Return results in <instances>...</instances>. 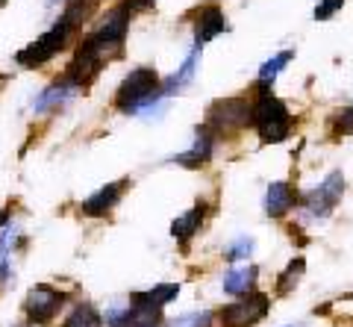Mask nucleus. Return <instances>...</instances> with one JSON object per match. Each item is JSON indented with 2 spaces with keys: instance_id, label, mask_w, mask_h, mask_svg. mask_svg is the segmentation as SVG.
<instances>
[{
  "instance_id": "nucleus-5",
  "label": "nucleus",
  "mask_w": 353,
  "mask_h": 327,
  "mask_svg": "<svg viewBox=\"0 0 353 327\" xmlns=\"http://www.w3.org/2000/svg\"><path fill=\"white\" fill-rule=\"evenodd\" d=\"M341 195H345V177H341V171H330L321 186H315L306 195L303 212L309 218H327L333 212V206L341 201Z\"/></svg>"
},
{
  "instance_id": "nucleus-28",
  "label": "nucleus",
  "mask_w": 353,
  "mask_h": 327,
  "mask_svg": "<svg viewBox=\"0 0 353 327\" xmlns=\"http://www.w3.org/2000/svg\"><path fill=\"white\" fill-rule=\"evenodd\" d=\"M88 3H94V0H88Z\"/></svg>"
},
{
  "instance_id": "nucleus-2",
  "label": "nucleus",
  "mask_w": 353,
  "mask_h": 327,
  "mask_svg": "<svg viewBox=\"0 0 353 327\" xmlns=\"http://www.w3.org/2000/svg\"><path fill=\"white\" fill-rule=\"evenodd\" d=\"M253 127L262 141L277 145L292 133V115L280 97H274L271 92H259L256 103H253Z\"/></svg>"
},
{
  "instance_id": "nucleus-1",
  "label": "nucleus",
  "mask_w": 353,
  "mask_h": 327,
  "mask_svg": "<svg viewBox=\"0 0 353 327\" xmlns=\"http://www.w3.org/2000/svg\"><path fill=\"white\" fill-rule=\"evenodd\" d=\"M92 3L88 0H71V6L65 9V15L53 24L41 39H36L30 48H24L18 53V65H27V68H36V65H44L48 59H53L57 53L68 45L71 32L77 30V24H83V18L88 15Z\"/></svg>"
},
{
  "instance_id": "nucleus-4",
  "label": "nucleus",
  "mask_w": 353,
  "mask_h": 327,
  "mask_svg": "<svg viewBox=\"0 0 353 327\" xmlns=\"http://www.w3.org/2000/svg\"><path fill=\"white\" fill-rule=\"evenodd\" d=\"M248 124H253V106L245 97H224L209 109V127L215 133H236Z\"/></svg>"
},
{
  "instance_id": "nucleus-23",
  "label": "nucleus",
  "mask_w": 353,
  "mask_h": 327,
  "mask_svg": "<svg viewBox=\"0 0 353 327\" xmlns=\"http://www.w3.org/2000/svg\"><path fill=\"white\" fill-rule=\"evenodd\" d=\"M336 130L341 136H353V106L341 109V112L336 115Z\"/></svg>"
},
{
  "instance_id": "nucleus-21",
  "label": "nucleus",
  "mask_w": 353,
  "mask_h": 327,
  "mask_svg": "<svg viewBox=\"0 0 353 327\" xmlns=\"http://www.w3.org/2000/svg\"><path fill=\"white\" fill-rule=\"evenodd\" d=\"M209 321H212L209 313H189V315H183V319H176L174 327H209Z\"/></svg>"
},
{
  "instance_id": "nucleus-24",
  "label": "nucleus",
  "mask_w": 353,
  "mask_h": 327,
  "mask_svg": "<svg viewBox=\"0 0 353 327\" xmlns=\"http://www.w3.org/2000/svg\"><path fill=\"white\" fill-rule=\"evenodd\" d=\"M148 6H153V0H124V3H121L118 9H121V12H124V15H136V12H141V9H148Z\"/></svg>"
},
{
  "instance_id": "nucleus-16",
  "label": "nucleus",
  "mask_w": 353,
  "mask_h": 327,
  "mask_svg": "<svg viewBox=\"0 0 353 327\" xmlns=\"http://www.w3.org/2000/svg\"><path fill=\"white\" fill-rule=\"evenodd\" d=\"M176 292H180V286H176V283H165V286H157V289H150V292H136V295H132V304L162 307V304H168L171 298H176Z\"/></svg>"
},
{
  "instance_id": "nucleus-12",
  "label": "nucleus",
  "mask_w": 353,
  "mask_h": 327,
  "mask_svg": "<svg viewBox=\"0 0 353 327\" xmlns=\"http://www.w3.org/2000/svg\"><path fill=\"white\" fill-rule=\"evenodd\" d=\"M212 145H215V139L206 133V130H201L197 133V141L192 145L189 154H183V157H176V162L180 166H189V168H197V166H203V162H209V157H212Z\"/></svg>"
},
{
  "instance_id": "nucleus-26",
  "label": "nucleus",
  "mask_w": 353,
  "mask_h": 327,
  "mask_svg": "<svg viewBox=\"0 0 353 327\" xmlns=\"http://www.w3.org/2000/svg\"><path fill=\"white\" fill-rule=\"evenodd\" d=\"M3 3H6V0H0V9H3Z\"/></svg>"
},
{
  "instance_id": "nucleus-13",
  "label": "nucleus",
  "mask_w": 353,
  "mask_h": 327,
  "mask_svg": "<svg viewBox=\"0 0 353 327\" xmlns=\"http://www.w3.org/2000/svg\"><path fill=\"white\" fill-rule=\"evenodd\" d=\"M253 280H256V268L253 266L233 268V271H227V277H224V292L227 295H250Z\"/></svg>"
},
{
  "instance_id": "nucleus-18",
  "label": "nucleus",
  "mask_w": 353,
  "mask_h": 327,
  "mask_svg": "<svg viewBox=\"0 0 353 327\" xmlns=\"http://www.w3.org/2000/svg\"><path fill=\"white\" fill-rule=\"evenodd\" d=\"M97 324H101V313L92 304H80V307H74V313L62 327H97Z\"/></svg>"
},
{
  "instance_id": "nucleus-9",
  "label": "nucleus",
  "mask_w": 353,
  "mask_h": 327,
  "mask_svg": "<svg viewBox=\"0 0 353 327\" xmlns=\"http://www.w3.org/2000/svg\"><path fill=\"white\" fill-rule=\"evenodd\" d=\"M294 204H297V192L289 183H271L268 192H265V212L271 218H283Z\"/></svg>"
},
{
  "instance_id": "nucleus-3",
  "label": "nucleus",
  "mask_w": 353,
  "mask_h": 327,
  "mask_svg": "<svg viewBox=\"0 0 353 327\" xmlns=\"http://www.w3.org/2000/svg\"><path fill=\"white\" fill-rule=\"evenodd\" d=\"M157 89H159V77L153 68H136L130 71V77L121 83L118 89V97L115 103L121 112H136L145 103H150L153 97H157Z\"/></svg>"
},
{
  "instance_id": "nucleus-10",
  "label": "nucleus",
  "mask_w": 353,
  "mask_h": 327,
  "mask_svg": "<svg viewBox=\"0 0 353 327\" xmlns=\"http://www.w3.org/2000/svg\"><path fill=\"white\" fill-rule=\"evenodd\" d=\"M121 186H124V183H109V186H103L101 192H94L92 198L83 204V212H85V215H106V212L118 204Z\"/></svg>"
},
{
  "instance_id": "nucleus-22",
  "label": "nucleus",
  "mask_w": 353,
  "mask_h": 327,
  "mask_svg": "<svg viewBox=\"0 0 353 327\" xmlns=\"http://www.w3.org/2000/svg\"><path fill=\"white\" fill-rule=\"evenodd\" d=\"M345 6V0H321V3L315 6V21H327L336 15V9Z\"/></svg>"
},
{
  "instance_id": "nucleus-17",
  "label": "nucleus",
  "mask_w": 353,
  "mask_h": 327,
  "mask_svg": "<svg viewBox=\"0 0 353 327\" xmlns=\"http://www.w3.org/2000/svg\"><path fill=\"white\" fill-rule=\"evenodd\" d=\"M292 59H294V50H283V53H277L274 59L265 62L262 68H259V86H271L274 80H277V74H280Z\"/></svg>"
},
{
  "instance_id": "nucleus-25",
  "label": "nucleus",
  "mask_w": 353,
  "mask_h": 327,
  "mask_svg": "<svg viewBox=\"0 0 353 327\" xmlns=\"http://www.w3.org/2000/svg\"><path fill=\"white\" fill-rule=\"evenodd\" d=\"M15 245V230H6V233H0V257L6 254L9 248Z\"/></svg>"
},
{
  "instance_id": "nucleus-20",
  "label": "nucleus",
  "mask_w": 353,
  "mask_h": 327,
  "mask_svg": "<svg viewBox=\"0 0 353 327\" xmlns=\"http://www.w3.org/2000/svg\"><path fill=\"white\" fill-rule=\"evenodd\" d=\"M250 250H253V239L241 236L239 242H233V245L224 250V257L230 259V263H236V259H248V257H250Z\"/></svg>"
},
{
  "instance_id": "nucleus-14",
  "label": "nucleus",
  "mask_w": 353,
  "mask_h": 327,
  "mask_svg": "<svg viewBox=\"0 0 353 327\" xmlns=\"http://www.w3.org/2000/svg\"><path fill=\"white\" fill-rule=\"evenodd\" d=\"M77 89H80V86H74V83H68V80H62V83H57V86H50V89L44 92L32 106H36V112H44V109H50V106H57V103H65Z\"/></svg>"
},
{
  "instance_id": "nucleus-15",
  "label": "nucleus",
  "mask_w": 353,
  "mask_h": 327,
  "mask_svg": "<svg viewBox=\"0 0 353 327\" xmlns=\"http://www.w3.org/2000/svg\"><path fill=\"white\" fill-rule=\"evenodd\" d=\"M197 59H201V48L194 45V50L189 53V59L183 62V68L174 74V77L165 83V95H174L176 89H183L185 83H192V77H194V71H197Z\"/></svg>"
},
{
  "instance_id": "nucleus-11",
  "label": "nucleus",
  "mask_w": 353,
  "mask_h": 327,
  "mask_svg": "<svg viewBox=\"0 0 353 327\" xmlns=\"http://www.w3.org/2000/svg\"><path fill=\"white\" fill-rule=\"evenodd\" d=\"M203 215H206V206H203V204H197L194 210L183 212V215H180V218H176V221L171 224V236L176 239V242H189V239L197 233V227H201Z\"/></svg>"
},
{
  "instance_id": "nucleus-19",
  "label": "nucleus",
  "mask_w": 353,
  "mask_h": 327,
  "mask_svg": "<svg viewBox=\"0 0 353 327\" xmlns=\"http://www.w3.org/2000/svg\"><path fill=\"white\" fill-rule=\"evenodd\" d=\"M306 271V263H303V257H297L289 263V268L280 275V295H289V292L297 286V280H301V275Z\"/></svg>"
},
{
  "instance_id": "nucleus-7",
  "label": "nucleus",
  "mask_w": 353,
  "mask_h": 327,
  "mask_svg": "<svg viewBox=\"0 0 353 327\" xmlns=\"http://www.w3.org/2000/svg\"><path fill=\"white\" fill-rule=\"evenodd\" d=\"M65 298L59 295L57 289H50V286H36L27 295V301H24V310H27V315H30V321H36V324H48L53 315H57V310H59V304H62Z\"/></svg>"
},
{
  "instance_id": "nucleus-27",
  "label": "nucleus",
  "mask_w": 353,
  "mask_h": 327,
  "mask_svg": "<svg viewBox=\"0 0 353 327\" xmlns=\"http://www.w3.org/2000/svg\"><path fill=\"white\" fill-rule=\"evenodd\" d=\"M289 327H292V324H289ZM294 327H301V324H294Z\"/></svg>"
},
{
  "instance_id": "nucleus-8",
  "label": "nucleus",
  "mask_w": 353,
  "mask_h": 327,
  "mask_svg": "<svg viewBox=\"0 0 353 327\" xmlns=\"http://www.w3.org/2000/svg\"><path fill=\"white\" fill-rule=\"evenodd\" d=\"M230 24H227V15L221 12L218 6H206L201 9V15H197V27H194V45L203 48L206 41H212L215 36L221 32H227Z\"/></svg>"
},
{
  "instance_id": "nucleus-6",
  "label": "nucleus",
  "mask_w": 353,
  "mask_h": 327,
  "mask_svg": "<svg viewBox=\"0 0 353 327\" xmlns=\"http://www.w3.org/2000/svg\"><path fill=\"white\" fill-rule=\"evenodd\" d=\"M265 313H268V295L250 292L245 301L230 304V307L221 310V324L224 327H253L256 321L265 319Z\"/></svg>"
}]
</instances>
